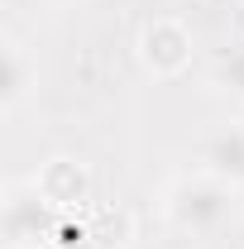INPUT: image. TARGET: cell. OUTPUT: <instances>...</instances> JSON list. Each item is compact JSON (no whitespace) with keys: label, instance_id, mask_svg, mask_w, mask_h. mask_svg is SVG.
<instances>
[{"label":"cell","instance_id":"cell-1","mask_svg":"<svg viewBox=\"0 0 244 249\" xmlns=\"http://www.w3.org/2000/svg\"><path fill=\"white\" fill-rule=\"evenodd\" d=\"M244 211V192L230 182H220L211 173H177L173 182L163 187V220L182 235H220L230 220Z\"/></svg>","mask_w":244,"mask_h":249},{"label":"cell","instance_id":"cell-2","mask_svg":"<svg viewBox=\"0 0 244 249\" xmlns=\"http://www.w3.org/2000/svg\"><path fill=\"white\" fill-rule=\"evenodd\" d=\"M58 235H62V206L38 187V178L5 182V245L38 249V245H58Z\"/></svg>","mask_w":244,"mask_h":249},{"label":"cell","instance_id":"cell-3","mask_svg":"<svg viewBox=\"0 0 244 249\" xmlns=\"http://www.w3.org/2000/svg\"><path fill=\"white\" fill-rule=\"evenodd\" d=\"M139 62H144V72L163 77V82L168 77H182L187 62H192V29L182 19H173V15L149 19L139 29Z\"/></svg>","mask_w":244,"mask_h":249},{"label":"cell","instance_id":"cell-4","mask_svg":"<svg viewBox=\"0 0 244 249\" xmlns=\"http://www.w3.org/2000/svg\"><path fill=\"white\" fill-rule=\"evenodd\" d=\"M196 168L244 192V124L211 129V134L201 139V149H196Z\"/></svg>","mask_w":244,"mask_h":249},{"label":"cell","instance_id":"cell-5","mask_svg":"<svg viewBox=\"0 0 244 249\" xmlns=\"http://www.w3.org/2000/svg\"><path fill=\"white\" fill-rule=\"evenodd\" d=\"M38 91V58L29 53L24 38L5 34V82H0V110L19 115V106Z\"/></svg>","mask_w":244,"mask_h":249},{"label":"cell","instance_id":"cell-6","mask_svg":"<svg viewBox=\"0 0 244 249\" xmlns=\"http://www.w3.org/2000/svg\"><path fill=\"white\" fill-rule=\"evenodd\" d=\"M211 87L220 96H235L244 106V48H230V53L211 67Z\"/></svg>","mask_w":244,"mask_h":249},{"label":"cell","instance_id":"cell-7","mask_svg":"<svg viewBox=\"0 0 244 249\" xmlns=\"http://www.w3.org/2000/svg\"><path fill=\"white\" fill-rule=\"evenodd\" d=\"M43 5H53V10H72V5H87V0H43Z\"/></svg>","mask_w":244,"mask_h":249}]
</instances>
